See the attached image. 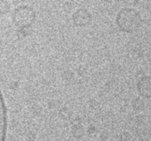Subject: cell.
Listing matches in <instances>:
<instances>
[{
	"instance_id": "obj_6",
	"label": "cell",
	"mask_w": 151,
	"mask_h": 141,
	"mask_svg": "<svg viewBox=\"0 0 151 141\" xmlns=\"http://www.w3.org/2000/svg\"><path fill=\"white\" fill-rule=\"evenodd\" d=\"M133 108L135 110H142L144 108V102L142 101V98H136L134 102H133Z\"/></svg>"
},
{
	"instance_id": "obj_4",
	"label": "cell",
	"mask_w": 151,
	"mask_h": 141,
	"mask_svg": "<svg viewBox=\"0 0 151 141\" xmlns=\"http://www.w3.org/2000/svg\"><path fill=\"white\" fill-rule=\"evenodd\" d=\"M137 90L142 98H151V76H143L137 82Z\"/></svg>"
},
{
	"instance_id": "obj_2",
	"label": "cell",
	"mask_w": 151,
	"mask_h": 141,
	"mask_svg": "<svg viewBox=\"0 0 151 141\" xmlns=\"http://www.w3.org/2000/svg\"><path fill=\"white\" fill-rule=\"evenodd\" d=\"M13 22L19 27L29 26L35 19V11L30 6L23 5L15 9L12 15Z\"/></svg>"
},
{
	"instance_id": "obj_3",
	"label": "cell",
	"mask_w": 151,
	"mask_h": 141,
	"mask_svg": "<svg viewBox=\"0 0 151 141\" xmlns=\"http://www.w3.org/2000/svg\"><path fill=\"white\" fill-rule=\"evenodd\" d=\"M8 132V110L7 104L0 88V141H6Z\"/></svg>"
},
{
	"instance_id": "obj_1",
	"label": "cell",
	"mask_w": 151,
	"mask_h": 141,
	"mask_svg": "<svg viewBox=\"0 0 151 141\" xmlns=\"http://www.w3.org/2000/svg\"><path fill=\"white\" fill-rule=\"evenodd\" d=\"M116 24L121 31L134 33L142 26V18L141 13L134 8H123L117 14Z\"/></svg>"
},
{
	"instance_id": "obj_5",
	"label": "cell",
	"mask_w": 151,
	"mask_h": 141,
	"mask_svg": "<svg viewBox=\"0 0 151 141\" xmlns=\"http://www.w3.org/2000/svg\"><path fill=\"white\" fill-rule=\"evenodd\" d=\"M73 19H74V23L77 26H86L89 24V22L91 21V14L86 9H80L75 12L73 16Z\"/></svg>"
}]
</instances>
